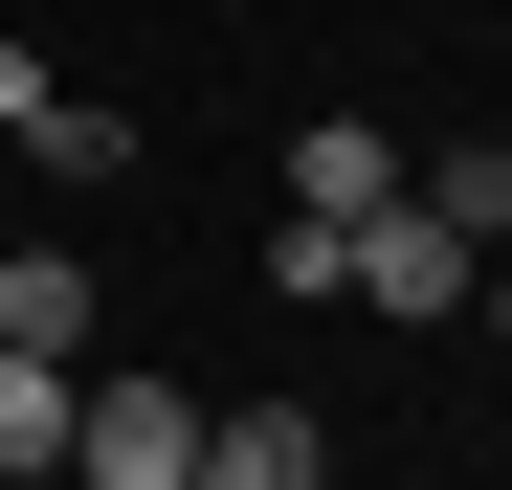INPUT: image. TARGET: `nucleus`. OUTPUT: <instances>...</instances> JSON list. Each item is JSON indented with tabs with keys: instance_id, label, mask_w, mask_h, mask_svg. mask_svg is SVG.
<instances>
[{
	"instance_id": "f257e3e1",
	"label": "nucleus",
	"mask_w": 512,
	"mask_h": 490,
	"mask_svg": "<svg viewBox=\"0 0 512 490\" xmlns=\"http://www.w3.org/2000/svg\"><path fill=\"white\" fill-rule=\"evenodd\" d=\"M334 290H357V312H401V335H423V312H468V290H490V245H446L423 201H379V223H334Z\"/></svg>"
},
{
	"instance_id": "f03ea898",
	"label": "nucleus",
	"mask_w": 512,
	"mask_h": 490,
	"mask_svg": "<svg viewBox=\"0 0 512 490\" xmlns=\"http://www.w3.org/2000/svg\"><path fill=\"white\" fill-rule=\"evenodd\" d=\"M67 468H90V490H179L201 468V401L179 379H90V401H67Z\"/></svg>"
},
{
	"instance_id": "7ed1b4c3",
	"label": "nucleus",
	"mask_w": 512,
	"mask_h": 490,
	"mask_svg": "<svg viewBox=\"0 0 512 490\" xmlns=\"http://www.w3.org/2000/svg\"><path fill=\"white\" fill-rule=\"evenodd\" d=\"M312 468H334L312 401H201V468H179V490H312Z\"/></svg>"
},
{
	"instance_id": "20e7f679",
	"label": "nucleus",
	"mask_w": 512,
	"mask_h": 490,
	"mask_svg": "<svg viewBox=\"0 0 512 490\" xmlns=\"http://www.w3.org/2000/svg\"><path fill=\"white\" fill-rule=\"evenodd\" d=\"M379 201H401V134L379 112H312L290 134V223H379Z\"/></svg>"
},
{
	"instance_id": "39448f33",
	"label": "nucleus",
	"mask_w": 512,
	"mask_h": 490,
	"mask_svg": "<svg viewBox=\"0 0 512 490\" xmlns=\"http://www.w3.org/2000/svg\"><path fill=\"white\" fill-rule=\"evenodd\" d=\"M0 134H23V156H67V179H112V156H134L112 112H67V90H45V45H0Z\"/></svg>"
},
{
	"instance_id": "423d86ee",
	"label": "nucleus",
	"mask_w": 512,
	"mask_h": 490,
	"mask_svg": "<svg viewBox=\"0 0 512 490\" xmlns=\"http://www.w3.org/2000/svg\"><path fill=\"white\" fill-rule=\"evenodd\" d=\"M67 335H90V268L23 245V268H0V357H67Z\"/></svg>"
},
{
	"instance_id": "0eeeda50",
	"label": "nucleus",
	"mask_w": 512,
	"mask_h": 490,
	"mask_svg": "<svg viewBox=\"0 0 512 490\" xmlns=\"http://www.w3.org/2000/svg\"><path fill=\"white\" fill-rule=\"evenodd\" d=\"M67 468V357H0V490Z\"/></svg>"
},
{
	"instance_id": "6e6552de",
	"label": "nucleus",
	"mask_w": 512,
	"mask_h": 490,
	"mask_svg": "<svg viewBox=\"0 0 512 490\" xmlns=\"http://www.w3.org/2000/svg\"><path fill=\"white\" fill-rule=\"evenodd\" d=\"M468 312H490V335H512V268H490V290H468Z\"/></svg>"
}]
</instances>
